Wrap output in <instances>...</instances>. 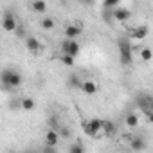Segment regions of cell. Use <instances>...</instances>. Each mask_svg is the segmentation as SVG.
<instances>
[{
	"instance_id": "1",
	"label": "cell",
	"mask_w": 153,
	"mask_h": 153,
	"mask_svg": "<svg viewBox=\"0 0 153 153\" xmlns=\"http://www.w3.org/2000/svg\"><path fill=\"white\" fill-rule=\"evenodd\" d=\"M117 47H119V58L123 65H131L133 61V52H131V43H130V36H123L117 40Z\"/></svg>"
},
{
	"instance_id": "2",
	"label": "cell",
	"mask_w": 153,
	"mask_h": 153,
	"mask_svg": "<svg viewBox=\"0 0 153 153\" xmlns=\"http://www.w3.org/2000/svg\"><path fill=\"white\" fill-rule=\"evenodd\" d=\"M22 85V76L16 70H4L2 72V87L4 90H11Z\"/></svg>"
},
{
	"instance_id": "3",
	"label": "cell",
	"mask_w": 153,
	"mask_h": 153,
	"mask_svg": "<svg viewBox=\"0 0 153 153\" xmlns=\"http://www.w3.org/2000/svg\"><path fill=\"white\" fill-rule=\"evenodd\" d=\"M83 131L88 137H99L103 135V119H90V121H83Z\"/></svg>"
},
{
	"instance_id": "4",
	"label": "cell",
	"mask_w": 153,
	"mask_h": 153,
	"mask_svg": "<svg viewBox=\"0 0 153 153\" xmlns=\"http://www.w3.org/2000/svg\"><path fill=\"white\" fill-rule=\"evenodd\" d=\"M61 52L76 59V56L79 54V43L76 42V40H65L61 43Z\"/></svg>"
},
{
	"instance_id": "5",
	"label": "cell",
	"mask_w": 153,
	"mask_h": 153,
	"mask_svg": "<svg viewBox=\"0 0 153 153\" xmlns=\"http://www.w3.org/2000/svg\"><path fill=\"white\" fill-rule=\"evenodd\" d=\"M81 34V24H68L65 27V36L67 40H76Z\"/></svg>"
},
{
	"instance_id": "6",
	"label": "cell",
	"mask_w": 153,
	"mask_h": 153,
	"mask_svg": "<svg viewBox=\"0 0 153 153\" xmlns=\"http://www.w3.org/2000/svg\"><path fill=\"white\" fill-rule=\"evenodd\" d=\"M2 27H4V31H7V33H15V31H16V27H18V24H16L15 16L7 13V15H4V20H2Z\"/></svg>"
},
{
	"instance_id": "7",
	"label": "cell",
	"mask_w": 153,
	"mask_h": 153,
	"mask_svg": "<svg viewBox=\"0 0 153 153\" xmlns=\"http://www.w3.org/2000/svg\"><path fill=\"white\" fill-rule=\"evenodd\" d=\"M130 148L133 149V151H144L146 149V139L144 137H131L130 139Z\"/></svg>"
},
{
	"instance_id": "8",
	"label": "cell",
	"mask_w": 153,
	"mask_h": 153,
	"mask_svg": "<svg viewBox=\"0 0 153 153\" xmlns=\"http://www.w3.org/2000/svg\"><path fill=\"white\" fill-rule=\"evenodd\" d=\"M148 33H149L148 25H139V27L131 29L130 38H133V40H142V38H146V36H148Z\"/></svg>"
},
{
	"instance_id": "9",
	"label": "cell",
	"mask_w": 153,
	"mask_h": 153,
	"mask_svg": "<svg viewBox=\"0 0 153 153\" xmlns=\"http://www.w3.org/2000/svg\"><path fill=\"white\" fill-rule=\"evenodd\" d=\"M25 47H27V51H29V52L36 54V52H40V49H42V43H40V40H38V38H34V36H29V38L25 40Z\"/></svg>"
},
{
	"instance_id": "10",
	"label": "cell",
	"mask_w": 153,
	"mask_h": 153,
	"mask_svg": "<svg viewBox=\"0 0 153 153\" xmlns=\"http://www.w3.org/2000/svg\"><path fill=\"white\" fill-rule=\"evenodd\" d=\"M151 101H153V97L148 96V94H140V96H137V105H139V108H140L142 112H148V110H149Z\"/></svg>"
},
{
	"instance_id": "11",
	"label": "cell",
	"mask_w": 153,
	"mask_h": 153,
	"mask_svg": "<svg viewBox=\"0 0 153 153\" xmlns=\"http://www.w3.org/2000/svg\"><path fill=\"white\" fill-rule=\"evenodd\" d=\"M114 13V18H115V22H126L128 18H130V9H126V7H117L115 11H112Z\"/></svg>"
},
{
	"instance_id": "12",
	"label": "cell",
	"mask_w": 153,
	"mask_h": 153,
	"mask_svg": "<svg viewBox=\"0 0 153 153\" xmlns=\"http://www.w3.org/2000/svg\"><path fill=\"white\" fill-rule=\"evenodd\" d=\"M58 140H59V133H58L56 130H49V131L45 133V144H47L49 148H54V146L58 144Z\"/></svg>"
},
{
	"instance_id": "13",
	"label": "cell",
	"mask_w": 153,
	"mask_h": 153,
	"mask_svg": "<svg viewBox=\"0 0 153 153\" xmlns=\"http://www.w3.org/2000/svg\"><path fill=\"white\" fill-rule=\"evenodd\" d=\"M81 90H83L85 94H96V92H97V83L92 81V79H87V81H83Z\"/></svg>"
},
{
	"instance_id": "14",
	"label": "cell",
	"mask_w": 153,
	"mask_h": 153,
	"mask_svg": "<svg viewBox=\"0 0 153 153\" xmlns=\"http://www.w3.org/2000/svg\"><path fill=\"white\" fill-rule=\"evenodd\" d=\"M31 9L40 13V15H43L47 11V4L43 2V0H34V2H31Z\"/></svg>"
},
{
	"instance_id": "15",
	"label": "cell",
	"mask_w": 153,
	"mask_h": 153,
	"mask_svg": "<svg viewBox=\"0 0 153 153\" xmlns=\"http://www.w3.org/2000/svg\"><path fill=\"white\" fill-rule=\"evenodd\" d=\"M68 85H70V88H81L83 87V81L76 74H70L68 76Z\"/></svg>"
},
{
	"instance_id": "16",
	"label": "cell",
	"mask_w": 153,
	"mask_h": 153,
	"mask_svg": "<svg viewBox=\"0 0 153 153\" xmlns=\"http://www.w3.org/2000/svg\"><path fill=\"white\" fill-rule=\"evenodd\" d=\"M115 131V126L112 121H103V135H112Z\"/></svg>"
},
{
	"instance_id": "17",
	"label": "cell",
	"mask_w": 153,
	"mask_h": 153,
	"mask_svg": "<svg viewBox=\"0 0 153 153\" xmlns=\"http://www.w3.org/2000/svg\"><path fill=\"white\" fill-rule=\"evenodd\" d=\"M40 25H42L45 31H51V29H54V20H52V18H49V16H43V18H42V22H40Z\"/></svg>"
},
{
	"instance_id": "18",
	"label": "cell",
	"mask_w": 153,
	"mask_h": 153,
	"mask_svg": "<svg viewBox=\"0 0 153 153\" xmlns=\"http://www.w3.org/2000/svg\"><path fill=\"white\" fill-rule=\"evenodd\" d=\"M103 7H105L106 11H110V9H112V11H115V9H117V7H121V6H119V0H106V2L103 4Z\"/></svg>"
},
{
	"instance_id": "19",
	"label": "cell",
	"mask_w": 153,
	"mask_h": 153,
	"mask_svg": "<svg viewBox=\"0 0 153 153\" xmlns=\"http://www.w3.org/2000/svg\"><path fill=\"white\" fill-rule=\"evenodd\" d=\"M20 106H22L24 110H33V108H34V99L25 97V99H22V101H20Z\"/></svg>"
},
{
	"instance_id": "20",
	"label": "cell",
	"mask_w": 153,
	"mask_h": 153,
	"mask_svg": "<svg viewBox=\"0 0 153 153\" xmlns=\"http://www.w3.org/2000/svg\"><path fill=\"white\" fill-rule=\"evenodd\" d=\"M126 124H128L130 128H135V126L139 124V117H137L135 114H128V115H126Z\"/></svg>"
},
{
	"instance_id": "21",
	"label": "cell",
	"mask_w": 153,
	"mask_h": 153,
	"mask_svg": "<svg viewBox=\"0 0 153 153\" xmlns=\"http://www.w3.org/2000/svg\"><path fill=\"white\" fill-rule=\"evenodd\" d=\"M68 153H85V148H83L81 142H74V144H70Z\"/></svg>"
},
{
	"instance_id": "22",
	"label": "cell",
	"mask_w": 153,
	"mask_h": 153,
	"mask_svg": "<svg viewBox=\"0 0 153 153\" xmlns=\"http://www.w3.org/2000/svg\"><path fill=\"white\" fill-rule=\"evenodd\" d=\"M59 59H61V63H63V65H67V67H72V65H74V61H76L74 58H70V56H67V54H61V56H59Z\"/></svg>"
},
{
	"instance_id": "23",
	"label": "cell",
	"mask_w": 153,
	"mask_h": 153,
	"mask_svg": "<svg viewBox=\"0 0 153 153\" xmlns=\"http://www.w3.org/2000/svg\"><path fill=\"white\" fill-rule=\"evenodd\" d=\"M151 56H153L151 49H142V51H140V58H142L144 61H149V59H151Z\"/></svg>"
},
{
	"instance_id": "24",
	"label": "cell",
	"mask_w": 153,
	"mask_h": 153,
	"mask_svg": "<svg viewBox=\"0 0 153 153\" xmlns=\"http://www.w3.org/2000/svg\"><path fill=\"white\" fill-rule=\"evenodd\" d=\"M15 34H16L18 38H25V40L29 38V36H27V33H25V29H24L22 25H18V27H16V31H15Z\"/></svg>"
},
{
	"instance_id": "25",
	"label": "cell",
	"mask_w": 153,
	"mask_h": 153,
	"mask_svg": "<svg viewBox=\"0 0 153 153\" xmlns=\"http://www.w3.org/2000/svg\"><path fill=\"white\" fill-rule=\"evenodd\" d=\"M144 115L148 117V121H149V123H153V112H151V110H148V112H144Z\"/></svg>"
},
{
	"instance_id": "26",
	"label": "cell",
	"mask_w": 153,
	"mask_h": 153,
	"mask_svg": "<svg viewBox=\"0 0 153 153\" xmlns=\"http://www.w3.org/2000/svg\"><path fill=\"white\" fill-rule=\"evenodd\" d=\"M149 110H151V112H153V101H151V105H149Z\"/></svg>"
}]
</instances>
